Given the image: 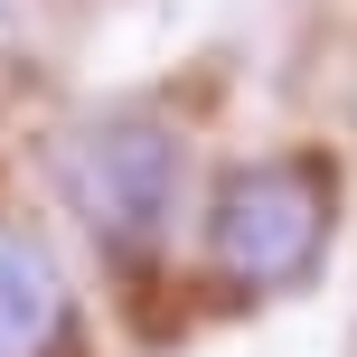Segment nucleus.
Listing matches in <instances>:
<instances>
[{
    "mask_svg": "<svg viewBox=\"0 0 357 357\" xmlns=\"http://www.w3.org/2000/svg\"><path fill=\"white\" fill-rule=\"evenodd\" d=\"M47 169H56V197L66 216L85 226V245H104L123 273L160 264V245L188 216V188H197V160H188V132L151 104H104L85 123H66L47 142Z\"/></svg>",
    "mask_w": 357,
    "mask_h": 357,
    "instance_id": "nucleus-1",
    "label": "nucleus"
},
{
    "mask_svg": "<svg viewBox=\"0 0 357 357\" xmlns=\"http://www.w3.org/2000/svg\"><path fill=\"white\" fill-rule=\"evenodd\" d=\"M339 245V178L320 151H254V160L207 178L197 207V254L235 301H291L320 282Z\"/></svg>",
    "mask_w": 357,
    "mask_h": 357,
    "instance_id": "nucleus-2",
    "label": "nucleus"
},
{
    "mask_svg": "<svg viewBox=\"0 0 357 357\" xmlns=\"http://www.w3.org/2000/svg\"><path fill=\"white\" fill-rule=\"evenodd\" d=\"M75 329V291L66 264L47 254V235L0 216V357H56V339Z\"/></svg>",
    "mask_w": 357,
    "mask_h": 357,
    "instance_id": "nucleus-3",
    "label": "nucleus"
}]
</instances>
